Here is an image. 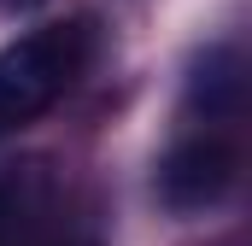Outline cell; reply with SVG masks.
Here are the masks:
<instances>
[{
	"label": "cell",
	"instance_id": "1",
	"mask_svg": "<svg viewBox=\"0 0 252 246\" xmlns=\"http://www.w3.org/2000/svg\"><path fill=\"white\" fill-rule=\"evenodd\" d=\"M88 59H94V24L88 18L35 24L18 41H6L0 47V135L35 123L41 112H53L82 82Z\"/></svg>",
	"mask_w": 252,
	"mask_h": 246
},
{
	"label": "cell",
	"instance_id": "2",
	"mask_svg": "<svg viewBox=\"0 0 252 246\" xmlns=\"http://www.w3.org/2000/svg\"><path fill=\"white\" fill-rule=\"evenodd\" d=\"M235 182H241V141L229 129H205V123L170 141V153L158 158V176H153L158 199L182 217L223 205Z\"/></svg>",
	"mask_w": 252,
	"mask_h": 246
},
{
	"label": "cell",
	"instance_id": "3",
	"mask_svg": "<svg viewBox=\"0 0 252 246\" xmlns=\"http://www.w3.org/2000/svg\"><path fill=\"white\" fill-rule=\"evenodd\" d=\"M182 100H188V118L193 123H205V129H229V123L241 118V100H247V64H241V53H235L229 41L205 47V53L188 64V88H182Z\"/></svg>",
	"mask_w": 252,
	"mask_h": 246
},
{
	"label": "cell",
	"instance_id": "4",
	"mask_svg": "<svg viewBox=\"0 0 252 246\" xmlns=\"http://www.w3.org/2000/svg\"><path fill=\"white\" fill-rule=\"evenodd\" d=\"M0 6H6V12H35L41 0H0Z\"/></svg>",
	"mask_w": 252,
	"mask_h": 246
},
{
	"label": "cell",
	"instance_id": "5",
	"mask_svg": "<svg viewBox=\"0 0 252 246\" xmlns=\"http://www.w3.org/2000/svg\"><path fill=\"white\" fill-rule=\"evenodd\" d=\"M0 217H6V176H0Z\"/></svg>",
	"mask_w": 252,
	"mask_h": 246
}]
</instances>
